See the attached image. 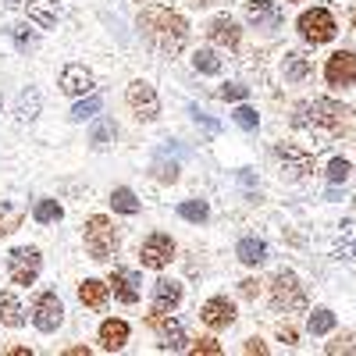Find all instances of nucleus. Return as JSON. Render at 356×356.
Here are the masks:
<instances>
[{
    "mask_svg": "<svg viewBox=\"0 0 356 356\" xmlns=\"http://www.w3.org/2000/svg\"><path fill=\"white\" fill-rule=\"evenodd\" d=\"M139 29H143V40L150 43L154 50L175 57L178 50L186 47L189 40V25L182 15H175L171 8H161V4H150V8H143L139 15Z\"/></svg>",
    "mask_w": 356,
    "mask_h": 356,
    "instance_id": "nucleus-1",
    "label": "nucleus"
},
{
    "mask_svg": "<svg viewBox=\"0 0 356 356\" xmlns=\"http://www.w3.org/2000/svg\"><path fill=\"white\" fill-rule=\"evenodd\" d=\"M300 129H328V132H342L349 125V111L342 104H332V100H314V104H303L292 118Z\"/></svg>",
    "mask_w": 356,
    "mask_h": 356,
    "instance_id": "nucleus-2",
    "label": "nucleus"
},
{
    "mask_svg": "<svg viewBox=\"0 0 356 356\" xmlns=\"http://www.w3.org/2000/svg\"><path fill=\"white\" fill-rule=\"evenodd\" d=\"M86 250H89L93 260H107L118 250V232H114V225L104 214L86 221Z\"/></svg>",
    "mask_w": 356,
    "mask_h": 356,
    "instance_id": "nucleus-3",
    "label": "nucleus"
},
{
    "mask_svg": "<svg viewBox=\"0 0 356 356\" xmlns=\"http://www.w3.org/2000/svg\"><path fill=\"white\" fill-rule=\"evenodd\" d=\"M271 303L278 310H307V296L300 289V282H296L292 271H278L275 282H271Z\"/></svg>",
    "mask_w": 356,
    "mask_h": 356,
    "instance_id": "nucleus-4",
    "label": "nucleus"
},
{
    "mask_svg": "<svg viewBox=\"0 0 356 356\" xmlns=\"http://www.w3.org/2000/svg\"><path fill=\"white\" fill-rule=\"evenodd\" d=\"M335 18L332 11H324V8H314V11H303L300 15V36L310 40V43H328L335 40Z\"/></svg>",
    "mask_w": 356,
    "mask_h": 356,
    "instance_id": "nucleus-5",
    "label": "nucleus"
},
{
    "mask_svg": "<svg viewBox=\"0 0 356 356\" xmlns=\"http://www.w3.org/2000/svg\"><path fill=\"white\" fill-rule=\"evenodd\" d=\"M40 267H43L40 250H11L8 257V275L15 285H33L40 278Z\"/></svg>",
    "mask_w": 356,
    "mask_h": 356,
    "instance_id": "nucleus-6",
    "label": "nucleus"
},
{
    "mask_svg": "<svg viewBox=\"0 0 356 356\" xmlns=\"http://www.w3.org/2000/svg\"><path fill=\"white\" fill-rule=\"evenodd\" d=\"M107 292H114V300H122V303H139L143 278L136 271H129V267H114L111 282H107Z\"/></svg>",
    "mask_w": 356,
    "mask_h": 356,
    "instance_id": "nucleus-7",
    "label": "nucleus"
},
{
    "mask_svg": "<svg viewBox=\"0 0 356 356\" xmlns=\"http://www.w3.org/2000/svg\"><path fill=\"white\" fill-rule=\"evenodd\" d=\"M324 79H328L332 86H339V89L356 86V54H349V50L332 54L328 65H324Z\"/></svg>",
    "mask_w": 356,
    "mask_h": 356,
    "instance_id": "nucleus-8",
    "label": "nucleus"
},
{
    "mask_svg": "<svg viewBox=\"0 0 356 356\" xmlns=\"http://www.w3.org/2000/svg\"><path fill=\"white\" fill-rule=\"evenodd\" d=\"M143 267H154V271H161V267H168L171 264V257H175V243H171V235H164V232H157V235H150V239L143 243Z\"/></svg>",
    "mask_w": 356,
    "mask_h": 356,
    "instance_id": "nucleus-9",
    "label": "nucleus"
},
{
    "mask_svg": "<svg viewBox=\"0 0 356 356\" xmlns=\"http://www.w3.org/2000/svg\"><path fill=\"white\" fill-rule=\"evenodd\" d=\"M146 324H150L154 332H161V349H171V353H178V349H186V332H182V324L178 321H168V314H161V310H154L150 317H146Z\"/></svg>",
    "mask_w": 356,
    "mask_h": 356,
    "instance_id": "nucleus-10",
    "label": "nucleus"
},
{
    "mask_svg": "<svg viewBox=\"0 0 356 356\" xmlns=\"http://www.w3.org/2000/svg\"><path fill=\"white\" fill-rule=\"evenodd\" d=\"M61 317H65V307H61V300H57V292H43L36 300V307H33L36 328L40 332H54L57 324H61Z\"/></svg>",
    "mask_w": 356,
    "mask_h": 356,
    "instance_id": "nucleus-11",
    "label": "nucleus"
},
{
    "mask_svg": "<svg viewBox=\"0 0 356 356\" xmlns=\"http://www.w3.org/2000/svg\"><path fill=\"white\" fill-rule=\"evenodd\" d=\"M129 104H132V111L143 118V122H154L157 111H161V100H157L150 82H132L129 86Z\"/></svg>",
    "mask_w": 356,
    "mask_h": 356,
    "instance_id": "nucleus-12",
    "label": "nucleus"
},
{
    "mask_svg": "<svg viewBox=\"0 0 356 356\" xmlns=\"http://www.w3.org/2000/svg\"><path fill=\"white\" fill-rule=\"evenodd\" d=\"M200 317H203L207 328H228V324L235 321V307L225 300V296H214V300H207V303H203Z\"/></svg>",
    "mask_w": 356,
    "mask_h": 356,
    "instance_id": "nucleus-13",
    "label": "nucleus"
},
{
    "mask_svg": "<svg viewBox=\"0 0 356 356\" xmlns=\"http://www.w3.org/2000/svg\"><path fill=\"white\" fill-rule=\"evenodd\" d=\"M61 89H65L68 97H82V93H89V89H93V75H89L86 65H68V68L61 72Z\"/></svg>",
    "mask_w": 356,
    "mask_h": 356,
    "instance_id": "nucleus-14",
    "label": "nucleus"
},
{
    "mask_svg": "<svg viewBox=\"0 0 356 356\" xmlns=\"http://www.w3.org/2000/svg\"><path fill=\"white\" fill-rule=\"evenodd\" d=\"M178 303H182V285H178V282H168V278L154 282V310L168 314V310H175Z\"/></svg>",
    "mask_w": 356,
    "mask_h": 356,
    "instance_id": "nucleus-15",
    "label": "nucleus"
},
{
    "mask_svg": "<svg viewBox=\"0 0 356 356\" xmlns=\"http://www.w3.org/2000/svg\"><path fill=\"white\" fill-rule=\"evenodd\" d=\"M246 15H250V22H257V29H278L282 25V11L275 4H267V0H250Z\"/></svg>",
    "mask_w": 356,
    "mask_h": 356,
    "instance_id": "nucleus-16",
    "label": "nucleus"
},
{
    "mask_svg": "<svg viewBox=\"0 0 356 356\" xmlns=\"http://www.w3.org/2000/svg\"><path fill=\"white\" fill-rule=\"evenodd\" d=\"M129 342V324L125 321H104L100 324V346L107 349V353H114V349H122Z\"/></svg>",
    "mask_w": 356,
    "mask_h": 356,
    "instance_id": "nucleus-17",
    "label": "nucleus"
},
{
    "mask_svg": "<svg viewBox=\"0 0 356 356\" xmlns=\"http://www.w3.org/2000/svg\"><path fill=\"white\" fill-rule=\"evenodd\" d=\"M207 33H211V40L221 43V47H239V36H243V33H239V25H235L232 18H214Z\"/></svg>",
    "mask_w": 356,
    "mask_h": 356,
    "instance_id": "nucleus-18",
    "label": "nucleus"
},
{
    "mask_svg": "<svg viewBox=\"0 0 356 356\" xmlns=\"http://www.w3.org/2000/svg\"><path fill=\"white\" fill-rule=\"evenodd\" d=\"M29 18H33L40 29H54L57 25V11H54V0H22Z\"/></svg>",
    "mask_w": 356,
    "mask_h": 356,
    "instance_id": "nucleus-19",
    "label": "nucleus"
},
{
    "mask_svg": "<svg viewBox=\"0 0 356 356\" xmlns=\"http://www.w3.org/2000/svg\"><path fill=\"white\" fill-rule=\"evenodd\" d=\"M79 300H82L86 307L100 310V307L107 303V285H104V282H97V278H86V282L79 285Z\"/></svg>",
    "mask_w": 356,
    "mask_h": 356,
    "instance_id": "nucleus-20",
    "label": "nucleus"
},
{
    "mask_svg": "<svg viewBox=\"0 0 356 356\" xmlns=\"http://www.w3.org/2000/svg\"><path fill=\"white\" fill-rule=\"evenodd\" d=\"M0 321H4L8 328H22L25 324V314H22V307L11 292H0Z\"/></svg>",
    "mask_w": 356,
    "mask_h": 356,
    "instance_id": "nucleus-21",
    "label": "nucleus"
},
{
    "mask_svg": "<svg viewBox=\"0 0 356 356\" xmlns=\"http://www.w3.org/2000/svg\"><path fill=\"white\" fill-rule=\"evenodd\" d=\"M278 157L292 164V175H307V171L314 168V157L300 154V150H296V146H278Z\"/></svg>",
    "mask_w": 356,
    "mask_h": 356,
    "instance_id": "nucleus-22",
    "label": "nucleus"
},
{
    "mask_svg": "<svg viewBox=\"0 0 356 356\" xmlns=\"http://www.w3.org/2000/svg\"><path fill=\"white\" fill-rule=\"evenodd\" d=\"M235 253H239V260H243V264H250V267H253V264H264V257H267V246H264L260 239H243Z\"/></svg>",
    "mask_w": 356,
    "mask_h": 356,
    "instance_id": "nucleus-23",
    "label": "nucleus"
},
{
    "mask_svg": "<svg viewBox=\"0 0 356 356\" xmlns=\"http://www.w3.org/2000/svg\"><path fill=\"white\" fill-rule=\"evenodd\" d=\"M111 207L118 214H139V200H136L132 189H114L111 193Z\"/></svg>",
    "mask_w": 356,
    "mask_h": 356,
    "instance_id": "nucleus-24",
    "label": "nucleus"
},
{
    "mask_svg": "<svg viewBox=\"0 0 356 356\" xmlns=\"http://www.w3.org/2000/svg\"><path fill=\"white\" fill-rule=\"evenodd\" d=\"M282 72H285V79H289V82H303V79L310 75V65L303 61L300 54H285V65H282Z\"/></svg>",
    "mask_w": 356,
    "mask_h": 356,
    "instance_id": "nucleus-25",
    "label": "nucleus"
},
{
    "mask_svg": "<svg viewBox=\"0 0 356 356\" xmlns=\"http://www.w3.org/2000/svg\"><path fill=\"white\" fill-rule=\"evenodd\" d=\"M36 114H40V89H25L18 97V118L22 122H33Z\"/></svg>",
    "mask_w": 356,
    "mask_h": 356,
    "instance_id": "nucleus-26",
    "label": "nucleus"
},
{
    "mask_svg": "<svg viewBox=\"0 0 356 356\" xmlns=\"http://www.w3.org/2000/svg\"><path fill=\"white\" fill-rule=\"evenodd\" d=\"M307 328H310L314 335H328V332L335 328V314H332V310H314L310 321H307Z\"/></svg>",
    "mask_w": 356,
    "mask_h": 356,
    "instance_id": "nucleus-27",
    "label": "nucleus"
},
{
    "mask_svg": "<svg viewBox=\"0 0 356 356\" xmlns=\"http://www.w3.org/2000/svg\"><path fill=\"white\" fill-rule=\"evenodd\" d=\"M193 65H196V72H203V75H218V72H221V61H218L214 50H196V54H193Z\"/></svg>",
    "mask_w": 356,
    "mask_h": 356,
    "instance_id": "nucleus-28",
    "label": "nucleus"
},
{
    "mask_svg": "<svg viewBox=\"0 0 356 356\" xmlns=\"http://www.w3.org/2000/svg\"><path fill=\"white\" fill-rule=\"evenodd\" d=\"M8 33H11V40H15V47H18L22 54L36 50V33H33V29H29V25H11Z\"/></svg>",
    "mask_w": 356,
    "mask_h": 356,
    "instance_id": "nucleus-29",
    "label": "nucleus"
},
{
    "mask_svg": "<svg viewBox=\"0 0 356 356\" xmlns=\"http://www.w3.org/2000/svg\"><path fill=\"white\" fill-rule=\"evenodd\" d=\"M114 136H118L114 122H107V118H104V122H97V129H93V139H89V143H93L97 150H107V146L114 143Z\"/></svg>",
    "mask_w": 356,
    "mask_h": 356,
    "instance_id": "nucleus-30",
    "label": "nucleus"
},
{
    "mask_svg": "<svg viewBox=\"0 0 356 356\" xmlns=\"http://www.w3.org/2000/svg\"><path fill=\"white\" fill-rule=\"evenodd\" d=\"M178 214H182L186 221H207V214H211V211H207L203 200H189V203L178 207Z\"/></svg>",
    "mask_w": 356,
    "mask_h": 356,
    "instance_id": "nucleus-31",
    "label": "nucleus"
},
{
    "mask_svg": "<svg viewBox=\"0 0 356 356\" xmlns=\"http://www.w3.org/2000/svg\"><path fill=\"white\" fill-rule=\"evenodd\" d=\"M33 214H36L40 225H47V221H57V218H61V207H57V200H40Z\"/></svg>",
    "mask_w": 356,
    "mask_h": 356,
    "instance_id": "nucleus-32",
    "label": "nucleus"
},
{
    "mask_svg": "<svg viewBox=\"0 0 356 356\" xmlns=\"http://www.w3.org/2000/svg\"><path fill=\"white\" fill-rule=\"evenodd\" d=\"M97 111H100V97H89V100L72 107V118H75V122H86V118H93Z\"/></svg>",
    "mask_w": 356,
    "mask_h": 356,
    "instance_id": "nucleus-33",
    "label": "nucleus"
},
{
    "mask_svg": "<svg viewBox=\"0 0 356 356\" xmlns=\"http://www.w3.org/2000/svg\"><path fill=\"white\" fill-rule=\"evenodd\" d=\"M349 171H353V168H349L342 157H335V161L328 164V182H335V186H339V182H346V178H349Z\"/></svg>",
    "mask_w": 356,
    "mask_h": 356,
    "instance_id": "nucleus-34",
    "label": "nucleus"
},
{
    "mask_svg": "<svg viewBox=\"0 0 356 356\" xmlns=\"http://www.w3.org/2000/svg\"><path fill=\"white\" fill-rule=\"evenodd\" d=\"M328 353H356V335H339L335 342H328Z\"/></svg>",
    "mask_w": 356,
    "mask_h": 356,
    "instance_id": "nucleus-35",
    "label": "nucleus"
},
{
    "mask_svg": "<svg viewBox=\"0 0 356 356\" xmlns=\"http://www.w3.org/2000/svg\"><path fill=\"white\" fill-rule=\"evenodd\" d=\"M235 122H239L243 129H257L260 118H257V111H253V107H239V111H235Z\"/></svg>",
    "mask_w": 356,
    "mask_h": 356,
    "instance_id": "nucleus-36",
    "label": "nucleus"
},
{
    "mask_svg": "<svg viewBox=\"0 0 356 356\" xmlns=\"http://www.w3.org/2000/svg\"><path fill=\"white\" fill-rule=\"evenodd\" d=\"M193 353H207V356H218V353H221V346H218V339H196V342H193Z\"/></svg>",
    "mask_w": 356,
    "mask_h": 356,
    "instance_id": "nucleus-37",
    "label": "nucleus"
},
{
    "mask_svg": "<svg viewBox=\"0 0 356 356\" xmlns=\"http://www.w3.org/2000/svg\"><path fill=\"white\" fill-rule=\"evenodd\" d=\"M221 97H225V100H246V97H250V89H246V86H225V89H221Z\"/></svg>",
    "mask_w": 356,
    "mask_h": 356,
    "instance_id": "nucleus-38",
    "label": "nucleus"
},
{
    "mask_svg": "<svg viewBox=\"0 0 356 356\" xmlns=\"http://www.w3.org/2000/svg\"><path fill=\"white\" fill-rule=\"evenodd\" d=\"M154 171H157V178H164V182H175V178H178V168L175 164H157Z\"/></svg>",
    "mask_w": 356,
    "mask_h": 356,
    "instance_id": "nucleus-39",
    "label": "nucleus"
},
{
    "mask_svg": "<svg viewBox=\"0 0 356 356\" xmlns=\"http://www.w3.org/2000/svg\"><path fill=\"white\" fill-rule=\"evenodd\" d=\"M278 339H282L285 346H296V339H300V335H296L292 324H282V328H278Z\"/></svg>",
    "mask_w": 356,
    "mask_h": 356,
    "instance_id": "nucleus-40",
    "label": "nucleus"
},
{
    "mask_svg": "<svg viewBox=\"0 0 356 356\" xmlns=\"http://www.w3.org/2000/svg\"><path fill=\"white\" fill-rule=\"evenodd\" d=\"M246 353H267V346H264L260 339H250V342H246Z\"/></svg>",
    "mask_w": 356,
    "mask_h": 356,
    "instance_id": "nucleus-41",
    "label": "nucleus"
},
{
    "mask_svg": "<svg viewBox=\"0 0 356 356\" xmlns=\"http://www.w3.org/2000/svg\"><path fill=\"white\" fill-rule=\"evenodd\" d=\"M15 221H18V218H11V221H4V218H0V239H4V235L15 228Z\"/></svg>",
    "mask_w": 356,
    "mask_h": 356,
    "instance_id": "nucleus-42",
    "label": "nucleus"
},
{
    "mask_svg": "<svg viewBox=\"0 0 356 356\" xmlns=\"http://www.w3.org/2000/svg\"><path fill=\"white\" fill-rule=\"evenodd\" d=\"M243 296H246V300H253V296H257V282H243Z\"/></svg>",
    "mask_w": 356,
    "mask_h": 356,
    "instance_id": "nucleus-43",
    "label": "nucleus"
},
{
    "mask_svg": "<svg viewBox=\"0 0 356 356\" xmlns=\"http://www.w3.org/2000/svg\"><path fill=\"white\" fill-rule=\"evenodd\" d=\"M342 257H356V243H353V246H346V250H342Z\"/></svg>",
    "mask_w": 356,
    "mask_h": 356,
    "instance_id": "nucleus-44",
    "label": "nucleus"
},
{
    "mask_svg": "<svg viewBox=\"0 0 356 356\" xmlns=\"http://www.w3.org/2000/svg\"><path fill=\"white\" fill-rule=\"evenodd\" d=\"M4 4H8V8H22V0H4Z\"/></svg>",
    "mask_w": 356,
    "mask_h": 356,
    "instance_id": "nucleus-45",
    "label": "nucleus"
},
{
    "mask_svg": "<svg viewBox=\"0 0 356 356\" xmlns=\"http://www.w3.org/2000/svg\"><path fill=\"white\" fill-rule=\"evenodd\" d=\"M193 4H196V8H203V4H211V0H193Z\"/></svg>",
    "mask_w": 356,
    "mask_h": 356,
    "instance_id": "nucleus-46",
    "label": "nucleus"
},
{
    "mask_svg": "<svg viewBox=\"0 0 356 356\" xmlns=\"http://www.w3.org/2000/svg\"><path fill=\"white\" fill-rule=\"evenodd\" d=\"M353 29H356V11H353Z\"/></svg>",
    "mask_w": 356,
    "mask_h": 356,
    "instance_id": "nucleus-47",
    "label": "nucleus"
},
{
    "mask_svg": "<svg viewBox=\"0 0 356 356\" xmlns=\"http://www.w3.org/2000/svg\"><path fill=\"white\" fill-rule=\"evenodd\" d=\"M285 4H296V0H285Z\"/></svg>",
    "mask_w": 356,
    "mask_h": 356,
    "instance_id": "nucleus-48",
    "label": "nucleus"
}]
</instances>
